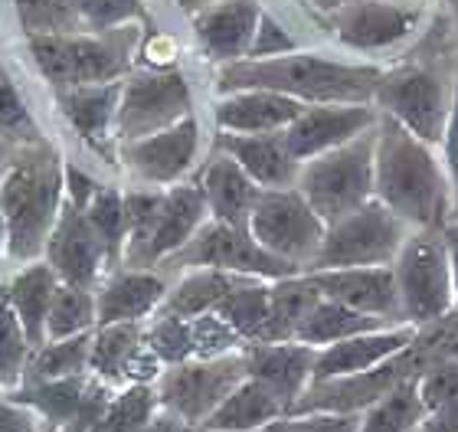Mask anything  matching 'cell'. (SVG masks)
I'll use <instances>...</instances> for the list:
<instances>
[{
  "label": "cell",
  "instance_id": "e0dca14e",
  "mask_svg": "<svg viewBox=\"0 0 458 432\" xmlns=\"http://www.w3.org/2000/svg\"><path fill=\"white\" fill-rule=\"evenodd\" d=\"M47 262L56 269L59 282L96 288L98 275L108 269V256L96 226L89 223L86 210L63 203V213H59L56 226L49 233Z\"/></svg>",
  "mask_w": 458,
  "mask_h": 432
},
{
  "label": "cell",
  "instance_id": "f35d334b",
  "mask_svg": "<svg viewBox=\"0 0 458 432\" xmlns=\"http://www.w3.org/2000/svg\"><path fill=\"white\" fill-rule=\"evenodd\" d=\"M86 216L106 246L108 269H118L124 259V193H118L114 187H98V193L86 207Z\"/></svg>",
  "mask_w": 458,
  "mask_h": 432
},
{
  "label": "cell",
  "instance_id": "4316f807",
  "mask_svg": "<svg viewBox=\"0 0 458 432\" xmlns=\"http://www.w3.org/2000/svg\"><path fill=\"white\" fill-rule=\"evenodd\" d=\"M59 288V275L49 262H27L23 269L10 279L7 295L10 305L17 311L20 325L27 331L30 347H39L47 341V315L53 305V295Z\"/></svg>",
  "mask_w": 458,
  "mask_h": 432
},
{
  "label": "cell",
  "instance_id": "277c9868",
  "mask_svg": "<svg viewBox=\"0 0 458 432\" xmlns=\"http://www.w3.org/2000/svg\"><path fill=\"white\" fill-rule=\"evenodd\" d=\"M373 144H377V125L335 151L318 154L301 164L295 187L305 193V200L315 207L325 226L373 200Z\"/></svg>",
  "mask_w": 458,
  "mask_h": 432
},
{
  "label": "cell",
  "instance_id": "2e32d148",
  "mask_svg": "<svg viewBox=\"0 0 458 432\" xmlns=\"http://www.w3.org/2000/svg\"><path fill=\"white\" fill-rule=\"evenodd\" d=\"M325 298L357 308L363 315L383 318L386 325H403L400 292L393 266H347V269L305 272Z\"/></svg>",
  "mask_w": 458,
  "mask_h": 432
},
{
  "label": "cell",
  "instance_id": "9f6ffc18",
  "mask_svg": "<svg viewBox=\"0 0 458 432\" xmlns=\"http://www.w3.org/2000/svg\"><path fill=\"white\" fill-rule=\"evenodd\" d=\"M393 4H410V7H420V4H426V0H393Z\"/></svg>",
  "mask_w": 458,
  "mask_h": 432
},
{
  "label": "cell",
  "instance_id": "60d3db41",
  "mask_svg": "<svg viewBox=\"0 0 458 432\" xmlns=\"http://www.w3.org/2000/svg\"><path fill=\"white\" fill-rule=\"evenodd\" d=\"M144 344L164 367L183 364L197 357V344H193V321L174 315H154L151 327L144 331Z\"/></svg>",
  "mask_w": 458,
  "mask_h": 432
},
{
  "label": "cell",
  "instance_id": "681fc988",
  "mask_svg": "<svg viewBox=\"0 0 458 432\" xmlns=\"http://www.w3.org/2000/svg\"><path fill=\"white\" fill-rule=\"evenodd\" d=\"M96 193H98V183L92 181L86 171H79L76 164H66V197H69L66 203H72V207H79V210H86Z\"/></svg>",
  "mask_w": 458,
  "mask_h": 432
},
{
  "label": "cell",
  "instance_id": "4dcf8cb0",
  "mask_svg": "<svg viewBox=\"0 0 458 432\" xmlns=\"http://www.w3.org/2000/svg\"><path fill=\"white\" fill-rule=\"evenodd\" d=\"M144 347L141 321H122V325H98L92 331V354H89V374L102 384H122L128 367Z\"/></svg>",
  "mask_w": 458,
  "mask_h": 432
},
{
  "label": "cell",
  "instance_id": "7402d4cb",
  "mask_svg": "<svg viewBox=\"0 0 458 432\" xmlns=\"http://www.w3.org/2000/svg\"><path fill=\"white\" fill-rule=\"evenodd\" d=\"M216 151L229 154L262 191H278V187H295L301 161L288 151L282 131L272 135H233L220 131L216 135Z\"/></svg>",
  "mask_w": 458,
  "mask_h": 432
},
{
  "label": "cell",
  "instance_id": "44dd1931",
  "mask_svg": "<svg viewBox=\"0 0 458 432\" xmlns=\"http://www.w3.org/2000/svg\"><path fill=\"white\" fill-rule=\"evenodd\" d=\"M412 335H416L412 325H390V327H377V331L353 335V337H347V341H337V344L318 347L311 384H315V380H335V377L363 374V370L383 364V360L393 357L396 351H403V347L412 341Z\"/></svg>",
  "mask_w": 458,
  "mask_h": 432
},
{
  "label": "cell",
  "instance_id": "d6986e66",
  "mask_svg": "<svg viewBox=\"0 0 458 432\" xmlns=\"http://www.w3.org/2000/svg\"><path fill=\"white\" fill-rule=\"evenodd\" d=\"M207 216H210V210H207V197H203L200 183H174V187H167L151 236L144 242L141 256L128 269H151L157 262H167L174 252L183 250L193 240V233L207 223Z\"/></svg>",
  "mask_w": 458,
  "mask_h": 432
},
{
  "label": "cell",
  "instance_id": "680465c9",
  "mask_svg": "<svg viewBox=\"0 0 458 432\" xmlns=\"http://www.w3.org/2000/svg\"><path fill=\"white\" fill-rule=\"evenodd\" d=\"M445 4H449V7H455V10H458V0H445Z\"/></svg>",
  "mask_w": 458,
  "mask_h": 432
},
{
  "label": "cell",
  "instance_id": "ba28073f",
  "mask_svg": "<svg viewBox=\"0 0 458 432\" xmlns=\"http://www.w3.org/2000/svg\"><path fill=\"white\" fill-rule=\"evenodd\" d=\"M242 380H246L242 351H229L220 357H191L183 364L164 367L161 377L154 380V390H157L161 410L181 416L191 429H200L203 419Z\"/></svg>",
  "mask_w": 458,
  "mask_h": 432
},
{
  "label": "cell",
  "instance_id": "6da1fadb",
  "mask_svg": "<svg viewBox=\"0 0 458 432\" xmlns=\"http://www.w3.org/2000/svg\"><path fill=\"white\" fill-rule=\"evenodd\" d=\"M373 197L410 230H442L452 220V191L432 144L410 135L390 115L377 118Z\"/></svg>",
  "mask_w": 458,
  "mask_h": 432
},
{
  "label": "cell",
  "instance_id": "603a6c76",
  "mask_svg": "<svg viewBox=\"0 0 458 432\" xmlns=\"http://www.w3.org/2000/svg\"><path fill=\"white\" fill-rule=\"evenodd\" d=\"M305 102L266 89H242V92H226L216 102V128L233 131V135H272V131H285L298 115H301Z\"/></svg>",
  "mask_w": 458,
  "mask_h": 432
},
{
  "label": "cell",
  "instance_id": "e575fe53",
  "mask_svg": "<svg viewBox=\"0 0 458 432\" xmlns=\"http://www.w3.org/2000/svg\"><path fill=\"white\" fill-rule=\"evenodd\" d=\"M268 285H272V282H266V279H242L226 298H223L220 305H216V315L242 337V344L259 341L262 327H266Z\"/></svg>",
  "mask_w": 458,
  "mask_h": 432
},
{
  "label": "cell",
  "instance_id": "b9f144b4",
  "mask_svg": "<svg viewBox=\"0 0 458 432\" xmlns=\"http://www.w3.org/2000/svg\"><path fill=\"white\" fill-rule=\"evenodd\" d=\"M0 138L17 144L39 141V128L30 115L27 102L20 98L17 86L10 82V76L0 69Z\"/></svg>",
  "mask_w": 458,
  "mask_h": 432
},
{
  "label": "cell",
  "instance_id": "91938a15",
  "mask_svg": "<svg viewBox=\"0 0 458 432\" xmlns=\"http://www.w3.org/2000/svg\"><path fill=\"white\" fill-rule=\"evenodd\" d=\"M193 432H207V429H193ZM259 432H266V429H259Z\"/></svg>",
  "mask_w": 458,
  "mask_h": 432
},
{
  "label": "cell",
  "instance_id": "74e56055",
  "mask_svg": "<svg viewBox=\"0 0 458 432\" xmlns=\"http://www.w3.org/2000/svg\"><path fill=\"white\" fill-rule=\"evenodd\" d=\"M30 354H33V347H30L17 311L10 305L7 285H4L0 288V390L4 394H10V390H17L23 384Z\"/></svg>",
  "mask_w": 458,
  "mask_h": 432
},
{
  "label": "cell",
  "instance_id": "8fae6325",
  "mask_svg": "<svg viewBox=\"0 0 458 432\" xmlns=\"http://www.w3.org/2000/svg\"><path fill=\"white\" fill-rule=\"evenodd\" d=\"M167 266H191V269H223L233 275H249V279H285L295 275V266L282 262L268 250H262L249 226H233V223L207 220L193 240L177 250L167 259Z\"/></svg>",
  "mask_w": 458,
  "mask_h": 432
},
{
  "label": "cell",
  "instance_id": "f6af8a7d",
  "mask_svg": "<svg viewBox=\"0 0 458 432\" xmlns=\"http://www.w3.org/2000/svg\"><path fill=\"white\" fill-rule=\"evenodd\" d=\"M416 390H420L426 410H439L442 403H449L452 396H458V357L449 360H436L416 377Z\"/></svg>",
  "mask_w": 458,
  "mask_h": 432
},
{
  "label": "cell",
  "instance_id": "30bf717a",
  "mask_svg": "<svg viewBox=\"0 0 458 432\" xmlns=\"http://www.w3.org/2000/svg\"><path fill=\"white\" fill-rule=\"evenodd\" d=\"M373 106L380 108V115H390L410 135L436 148L445 135L452 89L429 69L403 66L383 72L377 92H373Z\"/></svg>",
  "mask_w": 458,
  "mask_h": 432
},
{
  "label": "cell",
  "instance_id": "3957f363",
  "mask_svg": "<svg viewBox=\"0 0 458 432\" xmlns=\"http://www.w3.org/2000/svg\"><path fill=\"white\" fill-rule=\"evenodd\" d=\"M66 167L56 148L39 141L20 144L0 174V220L10 259L37 262L63 213Z\"/></svg>",
  "mask_w": 458,
  "mask_h": 432
},
{
  "label": "cell",
  "instance_id": "11a10c76",
  "mask_svg": "<svg viewBox=\"0 0 458 432\" xmlns=\"http://www.w3.org/2000/svg\"><path fill=\"white\" fill-rule=\"evenodd\" d=\"M308 4H315L318 10H325V13H335L337 7H344L347 0H308Z\"/></svg>",
  "mask_w": 458,
  "mask_h": 432
},
{
  "label": "cell",
  "instance_id": "ac0fdd59",
  "mask_svg": "<svg viewBox=\"0 0 458 432\" xmlns=\"http://www.w3.org/2000/svg\"><path fill=\"white\" fill-rule=\"evenodd\" d=\"M239 351L246 360V377L266 386L285 406V413L311 384L318 347L301 341H249Z\"/></svg>",
  "mask_w": 458,
  "mask_h": 432
},
{
  "label": "cell",
  "instance_id": "6f0895ef",
  "mask_svg": "<svg viewBox=\"0 0 458 432\" xmlns=\"http://www.w3.org/2000/svg\"><path fill=\"white\" fill-rule=\"evenodd\" d=\"M4 167H7V161H4V148H0V174H4Z\"/></svg>",
  "mask_w": 458,
  "mask_h": 432
},
{
  "label": "cell",
  "instance_id": "cb8c5ba5",
  "mask_svg": "<svg viewBox=\"0 0 458 432\" xmlns=\"http://www.w3.org/2000/svg\"><path fill=\"white\" fill-rule=\"evenodd\" d=\"M167 282L151 269H122L112 272L106 285L96 292V327L122 325V321H144L157 315Z\"/></svg>",
  "mask_w": 458,
  "mask_h": 432
},
{
  "label": "cell",
  "instance_id": "c3c4849f",
  "mask_svg": "<svg viewBox=\"0 0 458 432\" xmlns=\"http://www.w3.org/2000/svg\"><path fill=\"white\" fill-rule=\"evenodd\" d=\"M0 432H43V419L0 390Z\"/></svg>",
  "mask_w": 458,
  "mask_h": 432
},
{
  "label": "cell",
  "instance_id": "d6a6232c",
  "mask_svg": "<svg viewBox=\"0 0 458 432\" xmlns=\"http://www.w3.org/2000/svg\"><path fill=\"white\" fill-rule=\"evenodd\" d=\"M426 416L429 410L416 390V380H406L363 410L360 432H420Z\"/></svg>",
  "mask_w": 458,
  "mask_h": 432
},
{
  "label": "cell",
  "instance_id": "836d02e7",
  "mask_svg": "<svg viewBox=\"0 0 458 432\" xmlns=\"http://www.w3.org/2000/svg\"><path fill=\"white\" fill-rule=\"evenodd\" d=\"M89 354H92V331L59 337V341H43L30 354L27 377H33V380H59V377L89 374Z\"/></svg>",
  "mask_w": 458,
  "mask_h": 432
},
{
  "label": "cell",
  "instance_id": "1f68e13d",
  "mask_svg": "<svg viewBox=\"0 0 458 432\" xmlns=\"http://www.w3.org/2000/svg\"><path fill=\"white\" fill-rule=\"evenodd\" d=\"M377 327H390V325L383 318L363 315L357 308H347L341 301H335V298L321 295V301L308 311L305 325L298 327L295 341L311 347H327V344H337V341H347L353 335H363V331H377Z\"/></svg>",
  "mask_w": 458,
  "mask_h": 432
},
{
  "label": "cell",
  "instance_id": "816d5d0a",
  "mask_svg": "<svg viewBox=\"0 0 458 432\" xmlns=\"http://www.w3.org/2000/svg\"><path fill=\"white\" fill-rule=\"evenodd\" d=\"M442 240H445V250H449L452 285H455V311H458V220H449L442 226Z\"/></svg>",
  "mask_w": 458,
  "mask_h": 432
},
{
  "label": "cell",
  "instance_id": "8992f818",
  "mask_svg": "<svg viewBox=\"0 0 458 432\" xmlns=\"http://www.w3.org/2000/svg\"><path fill=\"white\" fill-rule=\"evenodd\" d=\"M393 275L400 292L403 325L422 327L455 311V285L442 230H410L393 259Z\"/></svg>",
  "mask_w": 458,
  "mask_h": 432
},
{
  "label": "cell",
  "instance_id": "d4e9b609",
  "mask_svg": "<svg viewBox=\"0 0 458 432\" xmlns=\"http://www.w3.org/2000/svg\"><path fill=\"white\" fill-rule=\"evenodd\" d=\"M197 183H200L203 197H207L210 220L233 223V226H249V213L256 207L262 187H259L229 154H223V151L216 154V157L203 167Z\"/></svg>",
  "mask_w": 458,
  "mask_h": 432
},
{
  "label": "cell",
  "instance_id": "52a82bcc",
  "mask_svg": "<svg viewBox=\"0 0 458 432\" xmlns=\"http://www.w3.org/2000/svg\"><path fill=\"white\" fill-rule=\"evenodd\" d=\"M406 236H410V226L373 197L341 220L327 223L321 250L305 272L347 269V266H393Z\"/></svg>",
  "mask_w": 458,
  "mask_h": 432
},
{
  "label": "cell",
  "instance_id": "7c38bea8",
  "mask_svg": "<svg viewBox=\"0 0 458 432\" xmlns=\"http://www.w3.org/2000/svg\"><path fill=\"white\" fill-rule=\"evenodd\" d=\"M191 115V86L177 69L138 72L122 86L118 115H114V138L138 141L154 131L177 125Z\"/></svg>",
  "mask_w": 458,
  "mask_h": 432
},
{
  "label": "cell",
  "instance_id": "4fadbf2b",
  "mask_svg": "<svg viewBox=\"0 0 458 432\" xmlns=\"http://www.w3.org/2000/svg\"><path fill=\"white\" fill-rule=\"evenodd\" d=\"M197 148H200V125L193 115H187L164 131H154L138 141H122L118 157L141 183L164 191L183 181V174L197 161Z\"/></svg>",
  "mask_w": 458,
  "mask_h": 432
},
{
  "label": "cell",
  "instance_id": "7a4b0ae2",
  "mask_svg": "<svg viewBox=\"0 0 458 432\" xmlns=\"http://www.w3.org/2000/svg\"><path fill=\"white\" fill-rule=\"evenodd\" d=\"M380 76L383 69L370 63H341L295 49L268 59L226 63L216 76V86L223 96L242 89H266L298 98L305 106H353V102H373Z\"/></svg>",
  "mask_w": 458,
  "mask_h": 432
},
{
  "label": "cell",
  "instance_id": "8d00e7d4",
  "mask_svg": "<svg viewBox=\"0 0 458 432\" xmlns=\"http://www.w3.org/2000/svg\"><path fill=\"white\" fill-rule=\"evenodd\" d=\"M161 410L154 384H124L114 390L106 406V416L92 432H138L151 423V416Z\"/></svg>",
  "mask_w": 458,
  "mask_h": 432
},
{
  "label": "cell",
  "instance_id": "ffe728a7",
  "mask_svg": "<svg viewBox=\"0 0 458 432\" xmlns=\"http://www.w3.org/2000/svg\"><path fill=\"white\" fill-rule=\"evenodd\" d=\"M259 17H262L259 0H216L193 17V30L203 53L226 66L249 56Z\"/></svg>",
  "mask_w": 458,
  "mask_h": 432
},
{
  "label": "cell",
  "instance_id": "7dc6e473",
  "mask_svg": "<svg viewBox=\"0 0 458 432\" xmlns=\"http://www.w3.org/2000/svg\"><path fill=\"white\" fill-rule=\"evenodd\" d=\"M442 151H445V177L452 191V220H458V66H455V86H452V106L445 135H442Z\"/></svg>",
  "mask_w": 458,
  "mask_h": 432
},
{
  "label": "cell",
  "instance_id": "f546056e",
  "mask_svg": "<svg viewBox=\"0 0 458 432\" xmlns=\"http://www.w3.org/2000/svg\"><path fill=\"white\" fill-rule=\"evenodd\" d=\"M242 279H249V275H233V272H223V269H193L191 275H183L174 288H167L157 315L187 318V321L210 315Z\"/></svg>",
  "mask_w": 458,
  "mask_h": 432
},
{
  "label": "cell",
  "instance_id": "f907efd6",
  "mask_svg": "<svg viewBox=\"0 0 458 432\" xmlns=\"http://www.w3.org/2000/svg\"><path fill=\"white\" fill-rule=\"evenodd\" d=\"M420 432H458V396H452L449 403H442L439 410H432L422 419Z\"/></svg>",
  "mask_w": 458,
  "mask_h": 432
},
{
  "label": "cell",
  "instance_id": "f1b7e54d",
  "mask_svg": "<svg viewBox=\"0 0 458 432\" xmlns=\"http://www.w3.org/2000/svg\"><path fill=\"white\" fill-rule=\"evenodd\" d=\"M321 301V292L305 272L276 279L268 285V318L259 341H295L308 311Z\"/></svg>",
  "mask_w": 458,
  "mask_h": 432
},
{
  "label": "cell",
  "instance_id": "484cf974",
  "mask_svg": "<svg viewBox=\"0 0 458 432\" xmlns=\"http://www.w3.org/2000/svg\"><path fill=\"white\" fill-rule=\"evenodd\" d=\"M118 98H122V86H118V82L56 89V102H59V108H63L66 122L76 128L92 148H102V144L114 135Z\"/></svg>",
  "mask_w": 458,
  "mask_h": 432
},
{
  "label": "cell",
  "instance_id": "bcb514c9",
  "mask_svg": "<svg viewBox=\"0 0 458 432\" xmlns=\"http://www.w3.org/2000/svg\"><path fill=\"white\" fill-rule=\"evenodd\" d=\"M295 49H298V43L292 39V33H288L276 17L262 13L246 59H268V56H282V53H295Z\"/></svg>",
  "mask_w": 458,
  "mask_h": 432
},
{
  "label": "cell",
  "instance_id": "db71d44e",
  "mask_svg": "<svg viewBox=\"0 0 458 432\" xmlns=\"http://www.w3.org/2000/svg\"><path fill=\"white\" fill-rule=\"evenodd\" d=\"M210 4H216V0H177V7L187 13V17H197L200 10H207Z\"/></svg>",
  "mask_w": 458,
  "mask_h": 432
},
{
  "label": "cell",
  "instance_id": "5b68a950",
  "mask_svg": "<svg viewBox=\"0 0 458 432\" xmlns=\"http://www.w3.org/2000/svg\"><path fill=\"white\" fill-rule=\"evenodd\" d=\"M131 43L134 30L118 27L108 37H86V33L30 37V53L53 89L102 86L124 76Z\"/></svg>",
  "mask_w": 458,
  "mask_h": 432
},
{
  "label": "cell",
  "instance_id": "d590c367",
  "mask_svg": "<svg viewBox=\"0 0 458 432\" xmlns=\"http://www.w3.org/2000/svg\"><path fill=\"white\" fill-rule=\"evenodd\" d=\"M92 327H96V292L59 282L47 315V341L82 335V331H92Z\"/></svg>",
  "mask_w": 458,
  "mask_h": 432
},
{
  "label": "cell",
  "instance_id": "9c48e42d",
  "mask_svg": "<svg viewBox=\"0 0 458 432\" xmlns=\"http://www.w3.org/2000/svg\"><path fill=\"white\" fill-rule=\"evenodd\" d=\"M325 230V220L318 216L298 187L262 191L249 213V233L256 236L259 246L288 266H295L298 272L311 266V259L321 250Z\"/></svg>",
  "mask_w": 458,
  "mask_h": 432
},
{
  "label": "cell",
  "instance_id": "9a60e30c",
  "mask_svg": "<svg viewBox=\"0 0 458 432\" xmlns=\"http://www.w3.org/2000/svg\"><path fill=\"white\" fill-rule=\"evenodd\" d=\"M422 10L393 0H347L331 13L335 33L344 47L357 53H377L390 49L410 37L420 27Z\"/></svg>",
  "mask_w": 458,
  "mask_h": 432
},
{
  "label": "cell",
  "instance_id": "f5cc1de1",
  "mask_svg": "<svg viewBox=\"0 0 458 432\" xmlns=\"http://www.w3.org/2000/svg\"><path fill=\"white\" fill-rule=\"evenodd\" d=\"M138 432H193V429L183 423L181 416L167 413V410H157V413L151 416V423L144 426V429H138Z\"/></svg>",
  "mask_w": 458,
  "mask_h": 432
},
{
  "label": "cell",
  "instance_id": "5bb4252c",
  "mask_svg": "<svg viewBox=\"0 0 458 432\" xmlns=\"http://www.w3.org/2000/svg\"><path fill=\"white\" fill-rule=\"evenodd\" d=\"M380 118V108L373 102H353V106H305L301 115L282 131L288 151L305 164L325 151H335L357 135L370 131Z\"/></svg>",
  "mask_w": 458,
  "mask_h": 432
},
{
  "label": "cell",
  "instance_id": "7bdbcfd3",
  "mask_svg": "<svg viewBox=\"0 0 458 432\" xmlns=\"http://www.w3.org/2000/svg\"><path fill=\"white\" fill-rule=\"evenodd\" d=\"M266 432H360V413H285L276 423H268Z\"/></svg>",
  "mask_w": 458,
  "mask_h": 432
},
{
  "label": "cell",
  "instance_id": "ee69618b",
  "mask_svg": "<svg viewBox=\"0 0 458 432\" xmlns=\"http://www.w3.org/2000/svg\"><path fill=\"white\" fill-rule=\"evenodd\" d=\"M72 4L86 30H118L128 20L141 17L138 0H72Z\"/></svg>",
  "mask_w": 458,
  "mask_h": 432
},
{
  "label": "cell",
  "instance_id": "83f0119b",
  "mask_svg": "<svg viewBox=\"0 0 458 432\" xmlns=\"http://www.w3.org/2000/svg\"><path fill=\"white\" fill-rule=\"evenodd\" d=\"M278 416H285V406L278 403L276 396L268 394L266 386L246 377L233 394L213 410L200 423L207 432H259L268 429V423H276Z\"/></svg>",
  "mask_w": 458,
  "mask_h": 432
},
{
  "label": "cell",
  "instance_id": "ab89813d",
  "mask_svg": "<svg viewBox=\"0 0 458 432\" xmlns=\"http://www.w3.org/2000/svg\"><path fill=\"white\" fill-rule=\"evenodd\" d=\"M13 7L20 27L30 37H59L86 30L72 0H13Z\"/></svg>",
  "mask_w": 458,
  "mask_h": 432
}]
</instances>
